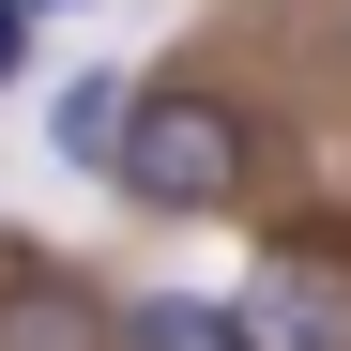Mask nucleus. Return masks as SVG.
<instances>
[{"mask_svg":"<svg viewBox=\"0 0 351 351\" xmlns=\"http://www.w3.org/2000/svg\"><path fill=\"white\" fill-rule=\"evenodd\" d=\"M0 77H31V16H16V0H0Z\"/></svg>","mask_w":351,"mask_h":351,"instance_id":"obj_6","label":"nucleus"},{"mask_svg":"<svg viewBox=\"0 0 351 351\" xmlns=\"http://www.w3.org/2000/svg\"><path fill=\"white\" fill-rule=\"evenodd\" d=\"M260 168H275V138H260V107L229 92V77H138V92H123L107 184H123L138 214L214 229V214H245V199H260Z\"/></svg>","mask_w":351,"mask_h":351,"instance_id":"obj_1","label":"nucleus"},{"mask_svg":"<svg viewBox=\"0 0 351 351\" xmlns=\"http://www.w3.org/2000/svg\"><path fill=\"white\" fill-rule=\"evenodd\" d=\"M107 290L92 260H46V245H16L0 260V351H107Z\"/></svg>","mask_w":351,"mask_h":351,"instance_id":"obj_3","label":"nucleus"},{"mask_svg":"<svg viewBox=\"0 0 351 351\" xmlns=\"http://www.w3.org/2000/svg\"><path fill=\"white\" fill-rule=\"evenodd\" d=\"M229 336L245 351H351V229L260 245V275L229 290Z\"/></svg>","mask_w":351,"mask_h":351,"instance_id":"obj_2","label":"nucleus"},{"mask_svg":"<svg viewBox=\"0 0 351 351\" xmlns=\"http://www.w3.org/2000/svg\"><path fill=\"white\" fill-rule=\"evenodd\" d=\"M16 16H31V31H46V16H77V0H16Z\"/></svg>","mask_w":351,"mask_h":351,"instance_id":"obj_7","label":"nucleus"},{"mask_svg":"<svg viewBox=\"0 0 351 351\" xmlns=\"http://www.w3.org/2000/svg\"><path fill=\"white\" fill-rule=\"evenodd\" d=\"M107 351H245V336H229V290H123Z\"/></svg>","mask_w":351,"mask_h":351,"instance_id":"obj_4","label":"nucleus"},{"mask_svg":"<svg viewBox=\"0 0 351 351\" xmlns=\"http://www.w3.org/2000/svg\"><path fill=\"white\" fill-rule=\"evenodd\" d=\"M123 92H138V77H62V92H46V153H62V168H107Z\"/></svg>","mask_w":351,"mask_h":351,"instance_id":"obj_5","label":"nucleus"},{"mask_svg":"<svg viewBox=\"0 0 351 351\" xmlns=\"http://www.w3.org/2000/svg\"><path fill=\"white\" fill-rule=\"evenodd\" d=\"M336 46H351V31H336Z\"/></svg>","mask_w":351,"mask_h":351,"instance_id":"obj_8","label":"nucleus"}]
</instances>
